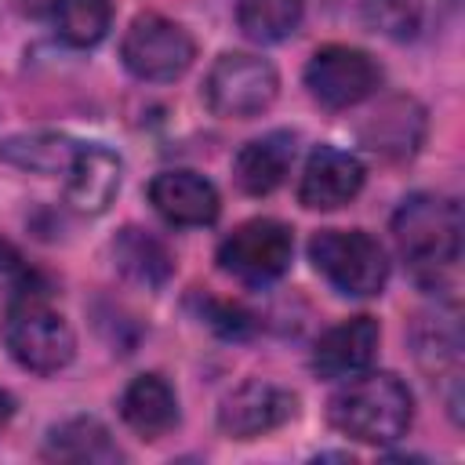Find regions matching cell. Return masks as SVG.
Listing matches in <instances>:
<instances>
[{"label": "cell", "instance_id": "obj_15", "mask_svg": "<svg viewBox=\"0 0 465 465\" xmlns=\"http://www.w3.org/2000/svg\"><path fill=\"white\" fill-rule=\"evenodd\" d=\"M291 160H294V134L291 131H269L262 138H251L232 160L236 185L251 196H269L272 189L283 185Z\"/></svg>", "mask_w": 465, "mask_h": 465}, {"label": "cell", "instance_id": "obj_4", "mask_svg": "<svg viewBox=\"0 0 465 465\" xmlns=\"http://www.w3.org/2000/svg\"><path fill=\"white\" fill-rule=\"evenodd\" d=\"M309 258L338 294L371 298L389 280L385 247L363 229H320L309 240Z\"/></svg>", "mask_w": 465, "mask_h": 465}, {"label": "cell", "instance_id": "obj_25", "mask_svg": "<svg viewBox=\"0 0 465 465\" xmlns=\"http://www.w3.org/2000/svg\"><path fill=\"white\" fill-rule=\"evenodd\" d=\"M11 414H15V396H11V392H4V389H0V421H7V418H11Z\"/></svg>", "mask_w": 465, "mask_h": 465}, {"label": "cell", "instance_id": "obj_19", "mask_svg": "<svg viewBox=\"0 0 465 465\" xmlns=\"http://www.w3.org/2000/svg\"><path fill=\"white\" fill-rule=\"evenodd\" d=\"M44 454L54 461H73V465H113L124 458L109 429L91 414H76V418L51 425Z\"/></svg>", "mask_w": 465, "mask_h": 465}, {"label": "cell", "instance_id": "obj_12", "mask_svg": "<svg viewBox=\"0 0 465 465\" xmlns=\"http://www.w3.org/2000/svg\"><path fill=\"white\" fill-rule=\"evenodd\" d=\"M381 331L374 316H349L334 323L312 349V371L327 381H345L371 367Z\"/></svg>", "mask_w": 465, "mask_h": 465}, {"label": "cell", "instance_id": "obj_24", "mask_svg": "<svg viewBox=\"0 0 465 465\" xmlns=\"http://www.w3.org/2000/svg\"><path fill=\"white\" fill-rule=\"evenodd\" d=\"M207 320L222 331V334H232V338H240L243 331H251V316L243 312V309H236V305H218V302H207Z\"/></svg>", "mask_w": 465, "mask_h": 465}, {"label": "cell", "instance_id": "obj_20", "mask_svg": "<svg viewBox=\"0 0 465 465\" xmlns=\"http://www.w3.org/2000/svg\"><path fill=\"white\" fill-rule=\"evenodd\" d=\"M113 262L138 287H163L171 280V272H174V258L163 247V240H156L153 232L134 229V225H127V229L116 232V240H113Z\"/></svg>", "mask_w": 465, "mask_h": 465}, {"label": "cell", "instance_id": "obj_21", "mask_svg": "<svg viewBox=\"0 0 465 465\" xmlns=\"http://www.w3.org/2000/svg\"><path fill=\"white\" fill-rule=\"evenodd\" d=\"M76 145L80 142H69L65 134H11L0 142V160L33 174H58L69 171Z\"/></svg>", "mask_w": 465, "mask_h": 465}, {"label": "cell", "instance_id": "obj_16", "mask_svg": "<svg viewBox=\"0 0 465 465\" xmlns=\"http://www.w3.org/2000/svg\"><path fill=\"white\" fill-rule=\"evenodd\" d=\"M25 11L54 29L69 47H94L113 22L109 0H22Z\"/></svg>", "mask_w": 465, "mask_h": 465}, {"label": "cell", "instance_id": "obj_1", "mask_svg": "<svg viewBox=\"0 0 465 465\" xmlns=\"http://www.w3.org/2000/svg\"><path fill=\"white\" fill-rule=\"evenodd\" d=\"M392 240L407 258L411 272L436 287L443 272H450L461 258V207L450 196L414 193L392 214Z\"/></svg>", "mask_w": 465, "mask_h": 465}, {"label": "cell", "instance_id": "obj_14", "mask_svg": "<svg viewBox=\"0 0 465 465\" xmlns=\"http://www.w3.org/2000/svg\"><path fill=\"white\" fill-rule=\"evenodd\" d=\"M363 145L385 160H407L418 153L425 134V109L414 98H389L367 124H363Z\"/></svg>", "mask_w": 465, "mask_h": 465}, {"label": "cell", "instance_id": "obj_17", "mask_svg": "<svg viewBox=\"0 0 465 465\" xmlns=\"http://www.w3.org/2000/svg\"><path fill=\"white\" fill-rule=\"evenodd\" d=\"M120 418L142 440H160L178 425V396L163 374H138L120 396Z\"/></svg>", "mask_w": 465, "mask_h": 465}, {"label": "cell", "instance_id": "obj_8", "mask_svg": "<svg viewBox=\"0 0 465 465\" xmlns=\"http://www.w3.org/2000/svg\"><path fill=\"white\" fill-rule=\"evenodd\" d=\"M305 87L323 109H349L378 94L381 87V65L349 44H327L320 47L305 65Z\"/></svg>", "mask_w": 465, "mask_h": 465}, {"label": "cell", "instance_id": "obj_13", "mask_svg": "<svg viewBox=\"0 0 465 465\" xmlns=\"http://www.w3.org/2000/svg\"><path fill=\"white\" fill-rule=\"evenodd\" d=\"M120 178H124V163L113 149L98 142L76 145L73 163L65 171V203L76 214H102L120 193Z\"/></svg>", "mask_w": 465, "mask_h": 465}, {"label": "cell", "instance_id": "obj_5", "mask_svg": "<svg viewBox=\"0 0 465 465\" xmlns=\"http://www.w3.org/2000/svg\"><path fill=\"white\" fill-rule=\"evenodd\" d=\"M276 91H280V76H276L272 62H265L258 54H243V51L222 54L203 80L207 109L225 120L262 116L276 102Z\"/></svg>", "mask_w": 465, "mask_h": 465}, {"label": "cell", "instance_id": "obj_10", "mask_svg": "<svg viewBox=\"0 0 465 465\" xmlns=\"http://www.w3.org/2000/svg\"><path fill=\"white\" fill-rule=\"evenodd\" d=\"M363 189V163L334 145H320L309 153L302 182H298V200L309 211H334Z\"/></svg>", "mask_w": 465, "mask_h": 465}, {"label": "cell", "instance_id": "obj_2", "mask_svg": "<svg viewBox=\"0 0 465 465\" xmlns=\"http://www.w3.org/2000/svg\"><path fill=\"white\" fill-rule=\"evenodd\" d=\"M327 418L338 432L381 447L400 440L411 429L414 418V400L407 392V385L389 374V371H374V374H352L345 378V385L331 396L327 403Z\"/></svg>", "mask_w": 465, "mask_h": 465}, {"label": "cell", "instance_id": "obj_22", "mask_svg": "<svg viewBox=\"0 0 465 465\" xmlns=\"http://www.w3.org/2000/svg\"><path fill=\"white\" fill-rule=\"evenodd\" d=\"M305 15V0H236V25L247 40H287Z\"/></svg>", "mask_w": 465, "mask_h": 465}, {"label": "cell", "instance_id": "obj_9", "mask_svg": "<svg viewBox=\"0 0 465 465\" xmlns=\"http://www.w3.org/2000/svg\"><path fill=\"white\" fill-rule=\"evenodd\" d=\"M298 411V396L283 385L251 378L243 385H236L222 407H218V429L229 440H258L272 429H280L283 421H291Z\"/></svg>", "mask_w": 465, "mask_h": 465}, {"label": "cell", "instance_id": "obj_6", "mask_svg": "<svg viewBox=\"0 0 465 465\" xmlns=\"http://www.w3.org/2000/svg\"><path fill=\"white\" fill-rule=\"evenodd\" d=\"M120 58L131 76H138L145 84H171V80L185 76V69L193 65L196 44L178 22L145 11L127 25Z\"/></svg>", "mask_w": 465, "mask_h": 465}, {"label": "cell", "instance_id": "obj_7", "mask_svg": "<svg viewBox=\"0 0 465 465\" xmlns=\"http://www.w3.org/2000/svg\"><path fill=\"white\" fill-rule=\"evenodd\" d=\"M291 254H294V236L283 222L251 218L218 243V269L251 287H262L287 272Z\"/></svg>", "mask_w": 465, "mask_h": 465}, {"label": "cell", "instance_id": "obj_18", "mask_svg": "<svg viewBox=\"0 0 465 465\" xmlns=\"http://www.w3.org/2000/svg\"><path fill=\"white\" fill-rule=\"evenodd\" d=\"M458 11V0H371V22L378 33L400 44L429 40Z\"/></svg>", "mask_w": 465, "mask_h": 465}, {"label": "cell", "instance_id": "obj_11", "mask_svg": "<svg viewBox=\"0 0 465 465\" xmlns=\"http://www.w3.org/2000/svg\"><path fill=\"white\" fill-rule=\"evenodd\" d=\"M149 203L167 225H211L218 218V189L196 171H160L149 182Z\"/></svg>", "mask_w": 465, "mask_h": 465}, {"label": "cell", "instance_id": "obj_23", "mask_svg": "<svg viewBox=\"0 0 465 465\" xmlns=\"http://www.w3.org/2000/svg\"><path fill=\"white\" fill-rule=\"evenodd\" d=\"M414 356L418 363L436 378L443 371L458 367L461 356V338H458V323L450 316H425L414 327Z\"/></svg>", "mask_w": 465, "mask_h": 465}, {"label": "cell", "instance_id": "obj_3", "mask_svg": "<svg viewBox=\"0 0 465 465\" xmlns=\"http://www.w3.org/2000/svg\"><path fill=\"white\" fill-rule=\"evenodd\" d=\"M4 345L11 360L33 374H58L76 356V334L40 291H18L4 316Z\"/></svg>", "mask_w": 465, "mask_h": 465}]
</instances>
